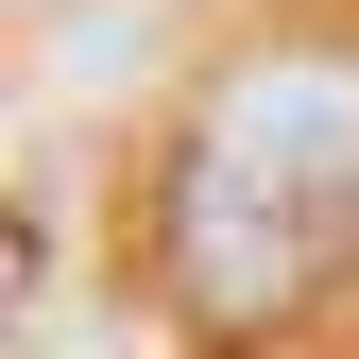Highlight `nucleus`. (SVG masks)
I'll return each instance as SVG.
<instances>
[{"instance_id":"obj_1","label":"nucleus","mask_w":359,"mask_h":359,"mask_svg":"<svg viewBox=\"0 0 359 359\" xmlns=\"http://www.w3.org/2000/svg\"><path fill=\"white\" fill-rule=\"evenodd\" d=\"M342 257H359V69L342 52H240L154 171V274L205 342H257Z\"/></svg>"}]
</instances>
